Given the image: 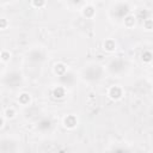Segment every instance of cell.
Segmentation results:
<instances>
[{
    "label": "cell",
    "instance_id": "cell-1",
    "mask_svg": "<svg viewBox=\"0 0 153 153\" xmlns=\"http://www.w3.org/2000/svg\"><path fill=\"white\" fill-rule=\"evenodd\" d=\"M122 88L120 87V86H111L110 88H109V92H108V94H109V97L111 98V99H114V100H117V99H120L121 97H122Z\"/></svg>",
    "mask_w": 153,
    "mask_h": 153
},
{
    "label": "cell",
    "instance_id": "cell-2",
    "mask_svg": "<svg viewBox=\"0 0 153 153\" xmlns=\"http://www.w3.org/2000/svg\"><path fill=\"white\" fill-rule=\"evenodd\" d=\"M76 123H78V120H76V117H75L74 115H68V116L65 117V120H63V124H65V127L68 128V129H73V128L76 126Z\"/></svg>",
    "mask_w": 153,
    "mask_h": 153
},
{
    "label": "cell",
    "instance_id": "cell-3",
    "mask_svg": "<svg viewBox=\"0 0 153 153\" xmlns=\"http://www.w3.org/2000/svg\"><path fill=\"white\" fill-rule=\"evenodd\" d=\"M53 96L54 98H57V99H61L65 97V88L61 87V86H57L53 90Z\"/></svg>",
    "mask_w": 153,
    "mask_h": 153
},
{
    "label": "cell",
    "instance_id": "cell-4",
    "mask_svg": "<svg viewBox=\"0 0 153 153\" xmlns=\"http://www.w3.org/2000/svg\"><path fill=\"white\" fill-rule=\"evenodd\" d=\"M104 48L106 51H114L115 48H116V44H115V41L112 39H106L104 42Z\"/></svg>",
    "mask_w": 153,
    "mask_h": 153
},
{
    "label": "cell",
    "instance_id": "cell-5",
    "mask_svg": "<svg viewBox=\"0 0 153 153\" xmlns=\"http://www.w3.org/2000/svg\"><path fill=\"white\" fill-rule=\"evenodd\" d=\"M82 14H84L86 18H91V17H93V14H94V8H93L92 6H86V7H84V10H82Z\"/></svg>",
    "mask_w": 153,
    "mask_h": 153
},
{
    "label": "cell",
    "instance_id": "cell-6",
    "mask_svg": "<svg viewBox=\"0 0 153 153\" xmlns=\"http://www.w3.org/2000/svg\"><path fill=\"white\" fill-rule=\"evenodd\" d=\"M54 71H55L56 74H59V75H63L65 72H66V66H65L63 63H56Z\"/></svg>",
    "mask_w": 153,
    "mask_h": 153
},
{
    "label": "cell",
    "instance_id": "cell-7",
    "mask_svg": "<svg viewBox=\"0 0 153 153\" xmlns=\"http://www.w3.org/2000/svg\"><path fill=\"white\" fill-rule=\"evenodd\" d=\"M18 100H19V103H20V104L26 105V104H29V103H30V94H27V93H22V94L19 96Z\"/></svg>",
    "mask_w": 153,
    "mask_h": 153
},
{
    "label": "cell",
    "instance_id": "cell-8",
    "mask_svg": "<svg viewBox=\"0 0 153 153\" xmlns=\"http://www.w3.org/2000/svg\"><path fill=\"white\" fill-rule=\"evenodd\" d=\"M134 24H135V17L134 16H127L124 18V25L126 26L131 27V26H134Z\"/></svg>",
    "mask_w": 153,
    "mask_h": 153
},
{
    "label": "cell",
    "instance_id": "cell-9",
    "mask_svg": "<svg viewBox=\"0 0 153 153\" xmlns=\"http://www.w3.org/2000/svg\"><path fill=\"white\" fill-rule=\"evenodd\" d=\"M141 57H142L143 62H151L152 61V53L151 51H143Z\"/></svg>",
    "mask_w": 153,
    "mask_h": 153
},
{
    "label": "cell",
    "instance_id": "cell-10",
    "mask_svg": "<svg viewBox=\"0 0 153 153\" xmlns=\"http://www.w3.org/2000/svg\"><path fill=\"white\" fill-rule=\"evenodd\" d=\"M14 116H16V111H14V109L8 108V109L5 110V117H6V118H13Z\"/></svg>",
    "mask_w": 153,
    "mask_h": 153
},
{
    "label": "cell",
    "instance_id": "cell-11",
    "mask_svg": "<svg viewBox=\"0 0 153 153\" xmlns=\"http://www.w3.org/2000/svg\"><path fill=\"white\" fill-rule=\"evenodd\" d=\"M0 59L2 60V61H5V62H7V61H10V59H11V54L8 53V51H2L1 54H0Z\"/></svg>",
    "mask_w": 153,
    "mask_h": 153
},
{
    "label": "cell",
    "instance_id": "cell-12",
    "mask_svg": "<svg viewBox=\"0 0 153 153\" xmlns=\"http://www.w3.org/2000/svg\"><path fill=\"white\" fill-rule=\"evenodd\" d=\"M143 26H145L146 30H152L153 29V22H152V19H146L143 22Z\"/></svg>",
    "mask_w": 153,
    "mask_h": 153
},
{
    "label": "cell",
    "instance_id": "cell-13",
    "mask_svg": "<svg viewBox=\"0 0 153 153\" xmlns=\"http://www.w3.org/2000/svg\"><path fill=\"white\" fill-rule=\"evenodd\" d=\"M31 4H32V6L39 8V7H43V6L45 5V1H43V0H38V1H37V0H33Z\"/></svg>",
    "mask_w": 153,
    "mask_h": 153
},
{
    "label": "cell",
    "instance_id": "cell-14",
    "mask_svg": "<svg viewBox=\"0 0 153 153\" xmlns=\"http://www.w3.org/2000/svg\"><path fill=\"white\" fill-rule=\"evenodd\" d=\"M7 20L5 18H0V29H6L7 27Z\"/></svg>",
    "mask_w": 153,
    "mask_h": 153
},
{
    "label": "cell",
    "instance_id": "cell-15",
    "mask_svg": "<svg viewBox=\"0 0 153 153\" xmlns=\"http://www.w3.org/2000/svg\"><path fill=\"white\" fill-rule=\"evenodd\" d=\"M2 126H4V118H2L1 116H0V128H1Z\"/></svg>",
    "mask_w": 153,
    "mask_h": 153
}]
</instances>
